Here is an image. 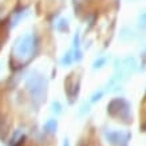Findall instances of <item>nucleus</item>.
Wrapping results in <instances>:
<instances>
[{
	"label": "nucleus",
	"mask_w": 146,
	"mask_h": 146,
	"mask_svg": "<svg viewBox=\"0 0 146 146\" xmlns=\"http://www.w3.org/2000/svg\"><path fill=\"white\" fill-rule=\"evenodd\" d=\"M36 42H38V39L32 34H26L24 36H22L16 42L15 47H13V55H15V58L18 60H20V62L30 60L32 58V55H34V52H35Z\"/></svg>",
	"instance_id": "nucleus-1"
},
{
	"label": "nucleus",
	"mask_w": 146,
	"mask_h": 146,
	"mask_svg": "<svg viewBox=\"0 0 146 146\" xmlns=\"http://www.w3.org/2000/svg\"><path fill=\"white\" fill-rule=\"evenodd\" d=\"M46 82L44 76L38 74V72H32L31 75L27 79V90L30 91L32 99H35L36 102H42L46 95Z\"/></svg>",
	"instance_id": "nucleus-2"
},
{
	"label": "nucleus",
	"mask_w": 146,
	"mask_h": 146,
	"mask_svg": "<svg viewBox=\"0 0 146 146\" xmlns=\"http://www.w3.org/2000/svg\"><path fill=\"white\" fill-rule=\"evenodd\" d=\"M107 110L113 117H119L123 121H129L130 118V105L123 98H115L109 103Z\"/></svg>",
	"instance_id": "nucleus-3"
},
{
	"label": "nucleus",
	"mask_w": 146,
	"mask_h": 146,
	"mask_svg": "<svg viewBox=\"0 0 146 146\" xmlns=\"http://www.w3.org/2000/svg\"><path fill=\"white\" fill-rule=\"evenodd\" d=\"M127 137V134L119 133V131H110L107 134V138L110 139L111 143H118V142H123Z\"/></svg>",
	"instance_id": "nucleus-4"
},
{
	"label": "nucleus",
	"mask_w": 146,
	"mask_h": 146,
	"mask_svg": "<svg viewBox=\"0 0 146 146\" xmlns=\"http://www.w3.org/2000/svg\"><path fill=\"white\" fill-rule=\"evenodd\" d=\"M119 38H121L122 40H125V42H127V40L134 39V38H135V34H134V31L131 30V28H129V27H125V28H122V31H121Z\"/></svg>",
	"instance_id": "nucleus-5"
},
{
	"label": "nucleus",
	"mask_w": 146,
	"mask_h": 146,
	"mask_svg": "<svg viewBox=\"0 0 146 146\" xmlns=\"http://www.w3.org/2000/svg\"><path fill=\"white\" fill-rule=\"evenodd\" d=\"M107 60H109V58L107 56H99L97 60L93 63V68L94 70H97V68H102V67L107 63Z\"/></svg>",
	"instance_id": "nucleus-6"
},
{
	"label": "nucleus",
	"mask_w": 146,
	"mask_h": 146,
	"mask_svg": "<svg viewBox=\"0 0 146 146\" xmlns=\"http://www.w3.org/2000/svg\"><path fill=\"white\" fill-rule=\"evenodd\" d=\"M138 26L142 30H146V12H142L138 15Z\"/></svg>",
	"instance_id": "nucleus-7"
},
{
	"label": "nucleus",
	"mask_w": 146,
	"mask_h": 146,
	"mask_svg": "<svg viewBox=\"0 0 146 146\" xmlns=\"http://www.w3.org/2000/svg\"><path fill=\"white\" fill-rule=\"evenodd\" d=\"M71 51H68V52L66 54V55H64V56H63V59H62V64H66V66H68V64H70L71 62H72V60H74V56H72V55H71Z\"/></svg>",
	"instance_id": "nucleus-8"
},
{
	"label": "nucleus",
	"mask_w": 146,
	"mask_h": 146,
	"mask_svg": "<svg viewBox=\"0 0 146 146\" xmlns=\"http://www.w3.org/2000/svg\"><path fill=\"white\" fill-rule=\"evenodd\" d=\"M46 129H48V131H54V130L56 129V122L54 119L48 121V122L46 123Z\"/></svg>",
	"instance_id": "nucleus-9"
},
{
	"label": "nucleus",
	"mask_w": 146,
	"mask_h": 146,
	"mask_svg": "<svg viewBox=\"0 0 146 146\" xmlns=\"http://www.w3.org/2000/svg\"><path fill=\"white\" fill-rule=\"evenodd\" d=\"M103 97V90H99V91H97V93L94 94L93 97H91V102H97L99 101L101 98Z\"/></svg>",
	"instance_id": "nucleus-10"
},
{
	"label": "nucleus",
	"mask_w": 146,
	"mask_h": 146,
	"mask_svg": "<svg viewBox=\"0 0 146 146\" xmlns=\"http://www.w3.org/2000/svg\"><path fill=\"white\" fill-rule=\"evenodd\" d=\"M52 111H56V113H60L62 111V106L59 102H54L52 103Z\"/></svg>",
	"instance_id": "nucleus-11"
},
{
	"label": "nucleus",
	"mask_w": 146,
	"mask_h": 146,
	"mask_svg": "<svg viewBox=\"0 0 146 146\" xmlns=\"http://www.w3.org/2000/svg\"><path fill=\"white\" fill-rule=\"evenodd\" d=\"M64 28H67V20H60L59 22V24H58V30H60V31H63Z\"/></svg>",
	"instance_id": "nucleus-12"
}]
</instances>
